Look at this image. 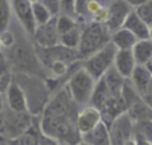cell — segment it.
I'll return each mask as SVG.
<instances>
[{"mask_svg": "<svg viewBox=\"0 0 152 145\" xmlns=\"http://www.w3.org/2000/svg\"><path fill=\"white\" fill-rule=\"evenodd\" d=\"M78 106L65 86L59 87L46 103L39 116V129L43 136L57 140L62 145H77L81 134L75 118Z\"/></svg>", "mask_w": 152, "mask_h": 145, "instance_id": "1", "label": "cell"}, {"mask_svg": "<svg viewBox=\"0 0 152 145\" xmlns=\"http://www.w3.org/2000/svg\"><path fill=\"white\" fill-rule=\"evenodd\" d=\"M3 58H6L10 68L15 74L35 75L43 79L46 78L45 66L37 54V47L27 38H15L14 44L3 51Z\"/></svg>", "mask_w": 152, "mask_h": 145, "instance_id": "2", "label": "cell"}, {"mask_svg": "<svg viewBox=\"0 0 152 145\" xmlns=\"http://www.w3.org/2000/svg\"><path fill=\"white\" fill-rule=\"evenodd\" d=\"M14 78L23 89L27 101V111L34 117H39L46 103L49 102L51 91L49 90L43 78L28 74H15Z\"/></svg>", "mask_w": 152, "mask_h": 145, "instance_id": "3", "label": "cell"}, {"mask_svg": "<svg viewBox=\"0 0 152 145\" xmlns=\"http://www.w3.org/2000/svg\"><path fill=\"white\" fill-rule=\"evenodd\" d=\"M81 24V36L77 47V54L80 60L94 54L101 47L110 42V32L102 23L88 22Z\"/></svg>", "mask_w": 152, "mask_h": 145, "instance_id": "4", "label": "cell"}, {"mask_svg": "<svg viewBox=\"0 0 152 145\" xmlns=\"http://www.w3.org/2000/svg\"><path fill=\"white\" fill-rule=\"evenodd\" d=\"M94 85L96 79L82 66H80L77 67V70H73L70 73L65 87L67 89L72 100L77 103L78 108H82L85 105H89Z\"/></svg>", "mask_w": 152, "mask_h": 145, "instance_id": "5", "label": "cell"}, {"mask_svg": "<svg viewBox=\"0 0 152 145\" xmlns=\"http://www.w3.org/2000/svg\"><path fill=\"white\" fill-rule=\"evenodd\" d=\"M116 51L117 48L115 47V44L112 42H108L98 51L81 60V66L97 81L113 66Z\"/></svg>", "mask_w": 152, "mask_h": 145, "instance_id": "6", "label": "cell"}, {"mask_svg": "<svg viewBox=\"0 0 152 145\" xmlns=\"http://www.w3.org/2000/svg\"><path fill=\"white\" fill-rule=\"evenodd\" d=\"M4 136L8 140L16 138L19 134H22L27 128L32 125V117L28 111H14L8 108H4Z\"/></svg>", "mask_w": 152, "mask_h": 145, "instance_id": "7", "label": "cell"}, {"mask_svg": "<svg viewBox=\"0 0 152 145\" xmlns=\"http://www.w3.org/2000/svg\"><path fill=\"white\" fill-rule=\"evenodd\" d=\"M133 137V119L126 111L117 116L109 125L110 145H124L126 140Z\"/></svg>", "mask_w": 152, "mask_h": 145, "instance_id": "8", "label": "cell"}, {"mask_svg": "<svg viewBox=\"0 0 152 145\" xmlns=\"http://www.w3.org/2000/svg\"><path fill=\"white\" fill-rule=\"evenodd\" d=\"M32 39H34L37 47L42 48L59 44V34L57 30V15H54L49 22L37 26L34 34H32Z\"/></svg>", "mask_w": 152, "mask_h": 145, "instance_id": "9", "label": "cell"}, {"mask_svg": "<svg viewBox=\"0 0 152 145\" xmlns=\"http://www.w3.org/2000/svg\"><path fill=\"white\" fill-rule=\"evenodd\" d=\"M110 0H74V17L78 23L93 22L96 15L108 7Z\"/></svg>", "mask_w": 152, "mask_h": 145, "instance_id": "10", "label": "cell"}, {"mask_svg": "<svg viewBox=\"0 0 152 145\" xmlns=\"http://www.w3.org/2000/svg\"><path fill=\"white\" fill-rule=\"evenodd\" d=\"M132 7L125 0H110L108 4V17L105 22V27L109 32H113L123 27L126 16L132 11Z\"/></svg>", "mask_w": 152, "mask_h": 145, "instance_id": "11", "label": "cell"}, {"mask_svg": "<svg viewBox=\"0 0 152 145\" xmlns=\"http://www.w3.org/2000/svg\"><path fill=\"white\" fill-rule=\"evenodd\" d=\"M10 1H11L12 11H14L20 27L24 30L27 35L32 36L35 28H37V23L32 16V3H30L28 0H10Z\"/></svg>", "mask_w": 152, "mask_h": 145, "instance_id": "12", "label": "cell"}, {"mask_svg": "<svg viewBox=\"0 0 152 145\" xmlns=\"http://www.w3.org/2000/svg\"><path fill=\"white\" fill-rule=\"evenodd\" d=\"M101 119H102L101 111L93 105L89 103V105L80 108L77 113V118H75V124H77V129L80 132V134L82 136V134L88 133L89 130H92Z\"/></svg>", "mask_w": 152, "mask_h": 145, "instance_id": "13", "label": "cell"}, {"mask_svg": "<svg viewBox=\"0 0 152 145\" xmlns=\"http://www.w3.org/2000/svg\"><path fill=\"white\" fill-rule=\"evenodd\" d=\"M4 100H6V108H8L10 110L27 111V101L24 91L14 78L4 93Z\"/></svg>", "mask_w": 152, "mask_h": 145, "instance_id": "14", "label": "cell"}, {"mask_svg": "<svg viewBox=\"0 0 152 145\" xmlns=\"http://www.w3.org/2000/svg\"><path fill=\"white\" fill-rule=\"evenodd\" d=\"M113 67L120 73V75L128 79L133 68L136 67V60L133 58L132 50H117L113 60Z\"/></svg>", "mask_w": 152, "mask_h": 145, "instance_id": "15", "label": "cell"}, {"mask_svg": "<svg viewBox=\"0 0 152 145\" xmlns=\"http://www.w3.org/2000/svg\"><path fill=\"white\" fill-rule=\"evenodd\" d=\"M81 141L89 145H110L109 126L101 119L92 130L81 136Z\"/></svg>", "mask_w": 152, "mask_h": 145, "instance_id": "16", "label": "cell"}, {"mask_svg": "<svg viewBox=\"0 0 152 145\" xmlns=\"http://www.w3.org/2000/svg\"><path fill=\"white\" fill-rule=\"evenodd\" d=\"M152 74L148 71V68L144 65H136V67L133 68L131 77L128 78L129 83L132 85V87L137 91L140 95H143L147 90V86L149 83Z\"/></svg>", "mask_w": 152, "mask_h": 145, "instance_id": "17", "label": "cell"}, {"mask_svg": "<svg viewBox=\"0 0 152 145\" xmlns=\"http://www.w3.org/2000/svg\"><path fill=\"white\" fill-rule=\"evenodd\" d=\"M123 27L132 32L136 38L139 39H149V26H147L145 23L137 16L135 11H131L129 15L126 16L125 22H124Z\"/></svg>", "mask_w": 152, "mask_h": 145, "instance_id": "18", "label": "cell"}, {"mask_svg": "<svg viewBox=\"0 0 152 145\" xmlns=\"http://www.w3.org/2000/svg\"><path fill=\"white\" fill-rule=\"evenodd\" d=\"M110 42L117 50H131L137 42V38L125 27H120L118 30L110 32Z\"/></svg>", "mask_w": 152, "mask_h": 145, "instance_id": "19", "label": "cell"}, {"mask_svg": "<svg viewBox=\"0 0 152 145\" xmlns=\"http://www.w3.org/2000/svg\"><path fill=\"white\" fill-rule=\"evenodd\" d=\"M102 78H104V81H105V85H106V87H108V90H109L110 97H116V95H121V94H123V87H124V83H125V78H124L123 75H120V73H118L113 66L102 75Z\"/></svg>", "mask_w": 152, "mask_h": 145, "instance_id": "20", "label": "cell"}, {"mask_svg": "<svg viewBox=\"0 0 152 145\" xmlns=\"http://www.w3.org/2000/svg\"><path fill=\"white\" fill-rule=\"evenodd\" d=\"M131 50L136 60V65H145L152 57V40L139 39Z\"/></svg>", "mask_w": 152, "mask_h": 145, "instance_id": "21", "label": "cell"}, {"mask_svg": "<svg viewBox=\"0 0 152 145\" xmlns=\"http://www.w3.org/2000/svg\"><path fill=\"white\" fill-rule=\"evenodd\" d=\"M109 98H110L109 90H108V87H106L104 78L101 77L100 79L96 81V85H94V89H93V93H92V97H90L89 103L100 110Z\"/></svg>", "mask_w": 152, "mask_h": 145, "instance_id": "22", "label": "cell"}, {"mask_svg": "<svg viewBox=\"0 0 152 145\" xmlns=\"http://www.w3.org/2000/svg\"><path fill=\"white\" fill-rule=\"evenodd\" d=\"M40 137H42V132L39 129V125L32 124L30 128H27L23 133L19 134L16 138L11 140V141L12 145H39Z\"/></svg>", "mask_w": 152, "mask_h": 145, "instance_id": "23", "label": "cell"}, {"mask_svg": "<svg viewBox=\"0 0 152 145\" xmlns=\"http://www.w3.org/2000/svg\"><path fill=\"white\" fill-rule=\"evenodd\" d=\"M80 36H81V24L78 23L77 26L73 27L72 30L59 35V44L77 50L78 43H80Z\"/></svg>", "mask_w": 152, "mask_h": 145, "instance_id": "24", "label": "cell"}, {"mask_svg": "<svg viewBox=\"0 0 152 145\" xmlns=\"http://www.w3.org/2000/svg\"><path fill=\"white\" fill-rule=\"evenodd\" d=\"M133 136H139L152 142V118L133 121Z\"/></svg>", "mask_w": 152, "mask_h": 145, "instance_id": "25", "label": "cell"}, {"mask_svg": "<svg viewBox=\"0 0 152 145\" xmlns=\"http://www.w3.org/2000/svg\"><path fill=\"white\" fill-rule=\"evenodd\" d=\"M32 16H34L37 26H39V24L49 22L54 15L49 11V8L45 4H42L40 1H35V3H32Z\"/></svg>", "mask_w": 152, "mask_h": 145, "instance_id": "26", "label": "cell"}, {"mask_svg": "<svg viewBox=\"0 0 152 145\" xmlns=\"http://www.w3.org/2000/svg\"><path fill=\"white\" fill-rule=\"evenodd\" d=\"M12 16V7L10 0H0V32L10 28Z\"/></svg>", "mask_w": 152, "mask_h": 145, "instance_id": "27", "label": "cell"}, {"mask_svg": "<svg viewBox=\"0 0 152 145\" xmlns=\"http://www.w3.org/2000/svg\"><path fill=\"white\" fill-rule=\"evenodd\" d=\"M78 24V20L74 16L67 14H58L57 15V30L58 34L62 35L65 32H67L69 30H72L73 27H75Z\"/></svg>", "mask_w": 152, "mask_h": 145, "instance_id": "28", "label": "cell"}, {"mask_svg": "<svg viewBox=\"0 0 152 145\" xmlns=\"http://www.w3.org/2000/svg\"><path fill=\"white\" fill-rule=\"evenodd\" d=\"M137 16L145 23L147 26H152V0H148L144 4L133 8Z\"/></svg>", "mask_w": 152, "mask_h": 145, "instance_id": "29", "label": "cell"}, {"mask_svg": "<svg viewBox=\"0 0 152 145\" xmlns=\"http://www.w3.org/2000/svg\"><path fill=\"white\" fill-rule=\"evenodd\" d=\"M12 81V74L8 68H0V93H6Z\"/></svg>", "mask_w": 152, "mask_h": 145, "instance_id": "30", "label": "cell"}, {"mask_svg": "<svg viewBox=\"0 0 152 145\" xmlns=\"http://www.w3.org/2000/svg\"><path fill=\"white\" fill-rule=\"evenodd\" d=\"M14 42H15V35L14 32L10 31V28L3 32H0V43H1V47H3V51L6 48L11 47L14 44Z\"/></svg>", "mask_w": 152, "mask_h": 145, "instance_id": "31", "label": "cell"}, {"mask_svg": "<svg viewBox=\"0 0 152 145\" xmlns=\"http://www.w3.org/2000/svg\"><path fill=\"white\" fill-rule=\"evenodd\" d=\"M39 1L45 4L53 15L61 14V0H39Z\"/></svg>", "mask_w": 152, "mask_h": 145, "instance_id": "32", "label": "cell"}, {"mask_svg": "<svg viewBox=\"0 0 152 145\" xmlns=\"http://www.w3.org/2000/svg\"><path fill=\"white\" fill-rule=\"evenodd\" d=\"M73 7H74V0H61V12L62 14H67L74 16Z\"/></svg>", "mask_w": 152, "mask_h": 145, "instance_id": "33", "label": "cell"}, {"mask_svg": "<svg viewBox=\"0 0 152 145\" xmlns=\"http://www.w3.org/2000/svg\"><path fill=\"white\" fill-rule=\"evenodd\" d=\"M126 3L129 4V6L132 7V8H136V7L141 6V4H144L145 1H148V0H125Z\"/></svg>", "mask_w": 152, "mask_h": 145, "instance_id": "34", "label": "cell"}, {"mask_svg": "<svg viewBox=\"0 0 152 145\" xmlns=\"http://www.w3.org/2000/svg\"><path fill=\"white\" fill-rule=\"evenodd\" d=\"M141 98L147 103V106L152 110V94H144V95H141Z\"/></svg>", "mask_w": 152, "mask_h": 145, "instance_id": "35", "label": "cell"}, {"mask_svg": "<svg viewBox=\"0 0 152 145\" xmlns=\"http://www.w3.org/2000/svg\"><path fill=\"white\" fill-rule=\"evenodd\" d=\"M133 137H135V140H136V145H152V142L147 141V140L141 138V137H139V136H133Z\"/></svg>", "mask_w": 152, "mask_h": 145, "instance_id": "36", "label": "cell"}, {"mask_svg": "<svg viewBox=\"0 0 152 145\" xmlns=\"http://www.w3.org/2000/svg\"><path fill=\"white\" fill-rule=\"evenodd\" d=\"M4 129H6V124H4V114L3 111H0V134L4 136Z\"/></svg>", "mask_w": 152, "mask_h": 145, "instance_id": "37", "label": "cell"}, {"mask_svg": "<svg viewBox=\"0 0 152 145\" xmlns=\"http://www.w3.org/2000/svg\"><path fill=\"white\" fill-rule=\"evenodd\" d=\"M6 108V100H4V94L0 93V111H3Z\"/></svg>", "mask_w": 152, "mask_h": 145, "instance_id": "38", "label": "cell"}, {"mask_svg": "<svg viewBox=\"0 0 152 145\" xmlns=\"http://www.w3.org/2000/svg\"><path fill=\"white\" fill-rule=\"evenodd\" d=\"M144 94H152V77H151V79H149V83H148V86H147V90Z\"/></svg>", "mask_w": 152, "mask_h": 145, "instance_id": "39", "label": "cell"}, {"mask_svg": "<svg viewBox=\"0 0 152 145\" xmlns=\"http://www.w3.org/2000/svg\"><path fill=\"white\" fill-rule=\"evenodd\" d=\"M124 145H136V140H135V137H132V138L126 140V141L124 142Z\"/></svg>", "mask_w": 152, "mask_h": 145, "instance_id": "40", "label": "cell"}, {"mask_svg": "<svg viewBox=\"0 0 152 145\" xmlns=\"http://www.w3.org/2000/svg\"><path fill=\"white\" fill-rule=\"evenodd\" d=\"M144 66H145V67L148 68V71H149V73H151V74H152V57H151V59H149L148 62H147Z\"/></svg>", "mask_w": 152, "mask_h": 145, "instance_id": "41", "label": "cell"}, {"mask_svg": "<svg viewBox=\"0 0 152 145\" xmlns=\"http://www.w3.org/2000/svg\"><path fill=\"white\" fill-rule=\"evenodd\" d=\"M0 59H3V47H1V43H0Z\"/></svg>", "mask_w": 152, "mask_h": 145, "instance_id": "42", "label": "cell"}, {"mask_svg": "<svg viewBox=\"0 0 152 145\" xmlns=\"http://www.w3.org/2000/svg\"><path fill=\"white\" fill-rule=\"evenodd\" d=\"M149 39L152 40V26H149Z\"/></svg>", "mask_w": 152, "mask_h": 145, "instance_id": "43", "label": "cell"}, {"mask_svg": "<svg viewBox=\"0 0 152 145\" xmlns=\"http://www.w3.org/2000/svg\"><path fill=\"white\" fill-rule=\"evenodd\" d=\"M77 145H89V144H86V142H83V141H80Z\"/></svg>", "mask_w": 152, "mask_h": 145, "instance_id": "44", "label": "cell"}, {"mask_svg": "<svg viewBox=\"0 0 152 145\" xmlns=\"http://www.w3.org/2000/svg\"><path fill=\"white\" fill-rule=\"evenodd\" d=\"M30 3H35V1H39V0H28Z\"/></svg>", "mask_w": 152, "mask_h": 145, "instance_id": "45", "label": "cell"}]
</instances>
